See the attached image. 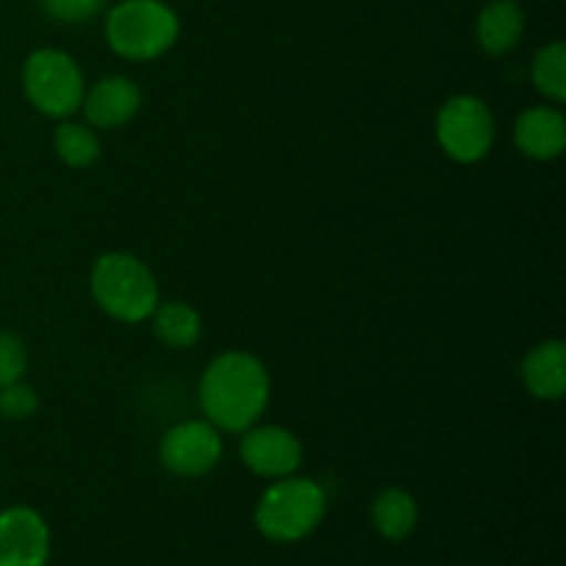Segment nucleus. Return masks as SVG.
I'll return each instance as SVG.
<instances>
[{"instance_id":"f257e3e1","label":"nucleus","mask_w":566,"mask_h":566,"mask_svg":"<svg viewBox=\"0 0 566 566\" xmlns=\"http://www.w3.org/2000/svg\"><path fill=\"white\" fill-rule=\"evenodd\" d=\"M271 398L265 365L249 352H224L205 368L199 381V403L219 431L241 434L263 418Z\"/></svg>"},{"instance_id":"f03ea898","label":"nucleus","mask_w":566,"mask_h":566,"mask_svg":"<svg viewBox=\"0 0 566 566\" xmlns=\"http://www.w3.org/2000/svg\"><path fill=\"white\" fill-rule=\"evenodd\" d=\"M88 287L103 313L122 324H142L160 302L153 271L127 252H105L94 260Z\"/></svg>"},{"instance_id":"7ed1b4c3","label":"nucleus","mask_w":566,"mask_h":566,"mask_svg":"<svg viewBox=\"0 0 566 566\" xmlns=\"http://www.w3.org/2000/svg\"><path fill=\"white\" fill-rule=\"evenodd\" d=\"M326 514V492L318 481L287 475L276 479L254 509V525L271 542H302L313 534Z\"/></svg>"},{"instance_id":"20e7f679","label":"nucleus","mask_w":566,"mask_h":566,"mask_svg":"<svg viewBox=\"0 0 566 566\" xmlns=\"http://www.w3.org/2000/svg\"><path fill=\"white\" fill-rule=\"evenodd\" d=\"M111 50L127 61H153L180 36V20L164 0H125L105 20Z\"/></svg>"},{"instance_id":"39448f33","label":"nucleus","mask_w":566,"mask_h":566,"mask_svg":"<svg viewBox=\"0 0 566 566\" xmlns=\"http://www.w3.org/2000/svg\"><path fill=\"white\" fill-rule=\"evenodd\" d=\"M22 88L25 97L39 114L53 116V119H66L77 114L86 94L81 66L64 50L44 48L28 55L22 66Z\"/></svg>"},{"instance_id":"423d86ee","label":"nucleus","mask_w":566,"mask_h":566,"mask_svg":"<svg viewBox=\"0 0 566 566\" xmlns=\"http://www.w3.org/2000/svg\"><path fill=\"white\" fill-rule=\"evenodd\" d=\"M437 142L457 164H475L486 158L495 144V116L490 105L473 94L446 99L437 114Z\"/></svg>"},{"instance_id":"0eeeda50","label":"nucleus","mask_w":566,"mask_h":566,"mask_svg":"<svg viewBox=\"0 0 566 566\" xmlns=\"http://www.w3.org/2000/svg\"><path fill=\"white\" fill-rule=\"evenodd\" d=\"M224 442L208 420H186L171 426L158 448L160 464L180 479H199L221 462Z\"/></svg>"},{"instance_id":"6e6552de","label":"nucleus","mask_w":566,"mask_h":566,"mask_svg":"<svg viewBox=\"0 0 566 566\" xmlns=\"http://www.w3.org/2000/svg\"><path fill=\"white\" fill-rule=\"evenodd\" d=\"M241 459L260 479H287L302 468V442L282 426H249L241 431Z\"/></svg>"},{"instance_id":"1a4fd4ad","label":"nucleus","mask_w":566,"mask_h":566,"mask_svg":"<svg viewBox=\"0 0 566 566\" xmlns=\"http://www.w3.org/2000/svg\"><path fill=\"white\" fill-rule=\"evenodd\" d=\"M50 525L31 506L0 512V566H48Z\"/></svg>"},{"instance_id":"9d476101","label":"nucleus","mask_w":566,"mask_h":566,"mask_svg":"<svg viewBox=\"0 0 566 566\" xmlns=\"http://www.w3.org/2000/svg\"><path fill=\"white\" fill-rule=\"evenodd\" d=\"M86 122L99 130L127 125L142 108V88L125 75H108L94 83L81 103Z\"/></svg>"},{"instance_id":"9b49d317","label":"nucleus","mask_w":566,"mask_h":566,"mask_svg":"<svg viewBox=\"0 0 566 566\" xmlns=\"http://www.w3.org/2000/svg\"><path fill=\"white\" fill-rule=\"evenodd\" d=\"M514 144L534 160H553L566 147V119L556 105H534L514 122Z\"/></svg>"},{"instance_id":"f8f14e48","label":"nucleus","mask_w":566,"mask_h":566,"mask_svg":"<svg viewBox=\"0 0 566 566\" xmlns=\"http://www.w3.org/2000/svg\"><path fill=\"white\" fill-rule=\"evenodd\" d=\"M523 385L539 401H558L566 390V346L564 340H545L525 354Z\"/></svg>"},{"instance_id":"ddd939ff","label":"nucleus","mask_w":566,"mask_h":566,"mask_svg":"<svg viewBox=\"0 0 566 566\" xmlns=\"http://www.w3.org/2000/svg\"><path fill=\"white\" fill-rule=\"evenodd\" d=\"M525 31V14L517 0H490L475 22V36L484 53L506 55Z\"/></svg>"},{"instance_id":"4468645a","label":"nucleus","mask_w":566,"mask_h":566,"mask_svg":"<svg viewBox=\"0 0 566 566\" xmlns=\"http://www.w3.org/2000/svg\"><path fill=\"white\" fill-rule=\"evenodd\" d=\"M370 520L387 542H401L418 525V501L401 486H387L376 495L374 506H370Z\"/></svg>"},{"instance_id":"2eb2a0df","label":"nucleus","mask_w":566,"mask_h":566,"mask_svg":"<svg viewBox=\"0 0 566 566\" xmlns=\"http://www.w3.org/2000/svg\"><path fill=\"white\" fill-rule=\"evenodd\" d=\"M149 318L155 337L169 348H191L202 337V318L186 302H158Z\"/></svg>"},{"instance_id":"dca6fc26","label":"nucleus","mask_w":566,"mask_h":566,"mask_svg":"<svg viewBox=\"0 0 566 566\" xmlns=\"http://www.w3.org/2000/svg\"><path fill=\"white\" fill-rule=\"evenodd\" d=\"M55 155L64 160L72 169H88L97 164L99 158V138L92 125H81V122H64L55 130Z\"/></svg>"},{"instance_id":"f3484780","label":"nucleus","mask_w":566,"mask_h":566,"mask_svg":"<svg viewBox=\"0 0 566 566\" xmlns=\"http://www.w3.org/2000/svg\"><path fill=\"white\" fill-rule=\"evenodd\" d=\"M531 77H534L536 92L545 94L553 103L566 99V48L564 42H551L534 55L531 64Z\"/></svg>"},{"instance_id":"a211bd4d","label":"nucleus","mask_w":566,"mask_h":566,"mask_svg":"<svg viewBox=\"0 0 566 566\" xmlns=\"http://www.w3.org/2000/svg\"><path fill=\"white\" fill-rule=\"evenodd\" d=\"M28 370V348L14 332H0V387L20 381Z\"/></svg>"},{"instance_id":"6ab92c4d","label":"nucleus","mask_w":566,"mask_h":566,"mask_svg":"<svg viewBox=\"0 0 566 566\" xmlns=\"http://www.w3.org/2000/svg\"><path fill=\"white\" fill-rule=\"evenodd\" d=\"M39 409V398L33 387L25 381H11L0 387V418L6 420H28Z\"/></svg>"},{"instance_id":"aec40b11","label":"nucleus","mask_w":566,"mask_h":566,"mask_svg":"<svg viewBox=\"0 0 566 566\" xmlns=\"http://www.w3.org/2000/svg\"><path fill=\"white\" fill-rule=\"evenodd\" d=\"M105 0H42V9L59 22H86L99 14Z\"/></svg>"}]
</instances>
